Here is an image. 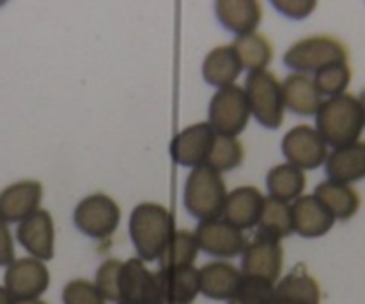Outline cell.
Masks as SVG:
<instances>
[{
	"label": "cell",
	"mask_w": 365,
	"mask_h": 304,
	"mask_svg": "<svg viewBox=\"0 0 365 304\" xmlns=\"http://www.w3.org/2000/svg\"><path fill=\"white\" fill-rule=\"evenodd\" d=\"M364 127V110L358 97L351 93L322 100L315 115V129L333 149L356 143Z\"/></svg>",
	"instance_id": "obj_1"
},
{
	"label": "cell",
	"mask_w": 365,
	"mask_h": 304,
	"mask_svg": "<svg viewBox=\"0 0 365 304\" xmlns=\"http://www.w3.org/2000/svg\"><path fill=\"white\" fill-rule=\"evenodd\" d=\"M174 233V216L156 202H142L129 216V235L142 261L160 260Z\"/></svg>",
	"instance_id": "obj_2"
},
{
	"label": "cell",
	"mask_w": 365,
	"mask_h": 304,
	"mask_svg": "<svg viewBox=\"0 0 365 304\" xmlns=\"http://www.w3.org/2000/svg\"><path fill=\"white\" fill-rule=\"evenodd\" d=\"M226 197V184L219 172L206 165L192 169L182 192V202L192 216L201 222L220 219Z\"/></svg>",
	"instance_id": "obj_3"
},
{
	"label": "cell",
	"mask_w": 365,
	"mask_h": 304,
	"mask_svg": "<svg viewBox=\"0 0 365 304\" xmlns=\"http://www.w3.org/2000/svg\"><path fill=\"white\" fill-rule=\"evenodd\" d=\"M249 111L258 124L267 129H278L285 118L282 83L269 70L249 72L244 85Z\"/></svg>",
	"instance_id": "obj_4"
},
{
	"label": "cell",
	"mask_w": 365,
	"mask_h": 304,
	"mask_svg": "<svg viewBox=\"0 0 365 304\" xmlns=\"http://www.w3.org/2000/svg\"><path fill=\"white\" fill-rule=\"evenodd\" d=\"M283 63L294 73H317L336 63H347V48L331 36H310L296 41L283 54Z\"/></svg>",
	"instance_id": "obj_5"
},
{
	"label": "cell",
	"mask_w": 365,
	"mask_h": 304,
	"mask_svg": "<svg viewBox=\"0 0 365 304\" xmlns=\"http://www.w3.org/2000/svg\"><path fill=\"white\" fill-rule=\"evenodd\" d=\"M249 104L244 88L237 85L217 90L210 100L208 124L220 136L237 138L249 122Z\"/></svg>",
	"instance_id": "obj_6"
},
{
	"label": "cell",
	"mask_w": 365,
	"mask_h": 304,
	"mask_svg": "<svg viewBox=\"0 0 365 304\" xmlns=\"http://www.w3.org/2000/svg\"><path fill=\"white\" fill-rule=\"evenodd\" d=\"M120 222V208L111 197L93 194L84 197L73 209V224L90 239H108Z\"/></svg>",
	"instance_id": "obj_7"
},
{
	"label": "cell",
	"mask_w": 365,
	"mask_h": 304,
	"mask_svg": "<svg viewBox=\"0 0 365 304\" xmlns=\"http://www.w3.org/2000/svg\"><path fill=\"white\" fill-rule=\"evenodd\" d=\"M282 150L289 165L297 167L299 170H314L322 167L329 154L328 145L317 129L307 124L296 125L283 136Z\"/></svg>",
	"instance_id": "obj_8"
},
{
	"label": "cell",
	"mask_w": 365,
	"mask_h": 304,
	"mask_svg": "<svg viewBox=\"0 0 365 304\" xmlns=\"http://www.w3.org/2000/svg\"><path fill=\"white\" fill-rule=\"evenodd\" d=\"M217 136L219 135L213 131L208 122L188 125L172 138V159H174L175 165L190 167V169L206 165L210 154H212L213 145H215Z\"/></svg>",
	"instance_id": "obj_9"
},
{
	"label": "cell",
	"mask_w": 365,
	"mask_h": 304,
	"mask_svg": "<svg viewBox=\"0 0 365 304\" xmlns=\"http://www.w3.org/2000/svg\"><path fill=\"white\" fill-rule=\"evenodd\" d=\"M283 247L278 240L255 235L242 251V276L267 279L274 283L282 276Z\"/></svg>",
	"instance_id": "obj_10"
},
{
	"label": "cell",
	"mask_w": 365,
	"mask_h": 304,
	"mask_svg": "<svg viewBox=\"0 0 365 304\" xmlns=\"http://www.w3.org/2000/svg\"><path fill=\"white\" fill-rule=\"evenodd\" d=\"M51 274L43 261L36 258H20L15 260L4 274V288L15 300L40 299L48 288Z\"/></svg>",
	"instance_id": "obj_11"
},
{
	"label": "cell",
	"mask_w": 365,
	"mask_h": 304,
	"mask_svg": "<svg viewBox=\"0 0 365 304\" xmlns=\"http://www.w3.org/2000/svg\"><path fill=\"white\" fill-rule=\"evenodd\" d=\"M194 235L199 249L215 258H235L245 247L244 233L224 219L201 222Z\"/></svg>",
	"instance_id": "obj_12"
},
{
	"label": "cell",
	"mask_w": 365,
	"mask_h": 304,
	"mask_svg": "<svg viewBox=\"0 0 365 304\" xmlns=\"http://www.w3.org/2000/svg\"><path fill=\"white\" fill-rule=\"evenodd\" d=\"M16 239L24 249L40 261L54 258V222L47 209H38L19 224Z\"/></svg>",
	"instance_id": "obj_13"
},
{
	"label": "cell",
	"mask_w": 365,
	"mask_h": 304,
	"mask_svg": "<svg viewBox=\"0 0 365 304\" xmlns=\"http://www.w3.org/2000/svg\"><path fill=\"white\" fill-rule=\"evenodd\" d=\"M43 188L38 181H19L0 192V220L22 222L40 209Z\"/></svg>",
	"instance_id": "obj_14"
},
{
	"label": "cell",
	"mask_w": 365,
	"mask_h": 304,
	"mask_svg": "<svg viewBox=\"0 0 365 304\" xmlns=\"http://www.w3.org/2000/svg\"><path fill=\"white\" fill-rule=\"evenodd\" d=\"M158 304H192L197 297L199 271L187 268H160L156 272Z\"/></svg>",
	"instance_id": "obj_15"
},
{
	"label": "cell",
	"mask_w": 365,
	"mask_h": 304,
	"mask_svg": "<svg viewBox=\"0 0 365 304\" xmlns=\"http://www.w3.org/2000/svg\"><path fill=\"white\" fill-rule=\"evenodd\" d=\"M120 295L122 303L158 304L156 274H153L140 258H131L122 265Z\"/></svg>",
	"instance_id": "obj_16"
},
{
	"label": "cell",
	"mask_w": 365,
	"mask_h": 304,
	"mask_svg": "<svg viewBox=\"0 0 365 304\" xmlns=\"http://www.w3.org/2000/svg\"><path fill=\"white\" fill-rule=\"evenodd\" d=\"M290 208H292L294 231L304 239L324 236L335 222V216L315 195H301Z\"/></svg>",
	"instance_id": "obj_17"
},
{
	"label": "cell",
	"mask_w": 365,
	"mask_h": 304,
	"mask_svg": "<svg viewBox=\"0 0 365 304\" xmlns=\"http://www.w3.org/2000/svg\"><path fill=\"white\" fill-rule=\"evenodd\" d=\"M272 304H321V288L299 263L274 285Z\"/></svg>",
	"instance_id": "obj_18"
},
{
	"label": "cell",
	"mask_w": 365,
	"mask_h": 304,
	"mask_svg": "<svg viewBox=\"0 0 365 304\" xmlns=\"http://www.w3.org/2000/svg\"><path fill=\"white\" fill-rule=\"evenodd\" d=\"M263 197L258 188L240 187L230 192L222 208V219L240 231L258 226L263 209Z\"/></svg>",
	"instance_id": "obj_19"
},
{
	"label": "cell",
	"mask_w": 365,
	"mask_h": 304,
	"mask_svg": "<svg viewBox=\"0 0 365 304\" xmlns=\"http://www.w3.org/2000/svg\"><path fill=\"white\" fill-rule=\"evenodd\" d=\"M328 181L351 184L365 179V142L358 140L351 145L333 149L324 163Z\"/></svg>",
	"instance_id": "obj_20"
},
{
	"label": "cell",
	"mask_w": 365,
	"mask_h": 304,
	"mask_svg": "<svg viewBox=\"0 0 365 304\" xmlns=\"http://www.w3.org/2000/svg\"><path fill=\"white\" fill-rule=\"evenodd\" d=\"M242 272L226 261H212L199 268V290L215 300H230L237 293Z\"/></svg>",
	"instance_id": "obj_21"
},
{
	"label": "cell",
	"mask_w": 365,
	"mask_h": 304,
	"mask_svg": "<svg viewBox=\"0 0 365 304\" xmlns=\"http://www.w3.org/2000/svg\"><path fill=\"white\" fill-rule=\"evenodd\" d=\"M282 93L285 110H290L301 117L317 115L322 104V97L315 88L314 78L304 75V73L287 75L285 81L282 83Z\"/></svg>",
	"instance_id": "obj_22"
},
{
	"label": "cell",
	"mask_w": 365,
	"mask_h": 304,
	"mask_svg": "<svg viewBox=\"0 0 365 304\" xmlns=\"http://www.w3.org/2000/svg\"><path fill=\"white\" fill-rule=\"evenodd\" d=\"M215 15L224 29L237 36L255 33L262 20V8L255 0H219L215 2Z\"/></svg>",
	"instance_id": "obj_23"
},
{
	"label": "cell",
	"mask_w": 365,
	"mask_h": 304,
	"mask_svg": "<svg viewBox=\"0 0 365 304\" xmlns=\"http://www.w3.org/2000/svg\"><path fill=\"white\" fill-rule=\"evenodd\" d=\"M240 58L233 45H222L208 52L202 63V78L208 85L217 86V88H226V86L235 85L238 75L242 73Z\"/></svg>",
	"instance_id": "obj_24"
},
{
	"label": "cell",
	"mask_w": 365,
	"mask_h": 304,
	"mask_svg": "<svg viewBox=\"0 0 365 304\" xmlns=\"http://www.w3.org/2000/svg\"><path fill=\"white\" fill-rule=\"evenodd\" d=\"M314 195L339 220H349L360 208V197L349 184L322 181L315 187Z\"/></svg>",
	"instance_id": "obj_25"
},
{
	"label": "cell",
	"mask_w": 365,
	"mask_h": 304,
	"mask_svg": "<svg viewBox=\"0 0 365 304\" xmlns=\"http://www.w3.org/2000/svg\"><path fill=\"white\" fill-rule=\"evenodd\" d=\"M292 231V208H290L289 202H283L279 199L270 197V195L265 197L255 235L267 236V239L279 242L283 236H289Z\"/></svg>",
	"instance_id": "obj_26"
},
{
	"label": "cell",
	"mask_w": 365,
	"mask_h": 304,
	"mask_svg": "<svg viewBox=\"0 0 365 304\" xmlns=\"http://www.w3.org/2000/svg\"><path fill=\"white\" fill-rule=\"evenodd\" d=\"M265 183L270 197L290 202L301 197L304 184H307V177H304L303 170H299L297 167L283 163V165H276L269 170Z\"/></svg>",
	"instance_id": "obj_27"
},
{
	"label": "cell",
	"mask_w": 365,
	"mask_h": 304,
	"mask_svg": "<svg viewBox=\"0 0 365 304\" xmlns=\"http://www.w3.org/2000/svg\"><path fill=\"white\" fill-rule=\"evenodd\" d=\"M199 246L195 235L190 231H175L170 242L160 256V268H187L194 267Z\"/></svg>",
	"instance_id": "obj_28"
},
{
	"label": "cell",
	"mask_w": 365,
	"mask_h": 304,
	"mask_svg": "<svg viewBox=\"0 0 365 304\" xmlns=\"http://www.w3.org/2000/svg\"><path fill=\"white\" fill-rule=\"evenodd\" d=\"M231 45L237 51L242 66L247 68L249 72L265 70V66L272 59V45L262 34L251 33L245 36H237Z\"/></svg>",
	"instance_id": "obj_29"
},
{
	"label": "cell",
	"mask_w": 365,
	"mask_h": 304,
	"mask_svg": "<svg viewBox=\"0 0 365 304\" xmlns=\"http://www.w3.org/2000/svg\"><path fill=\"white\" fill-rule=\"evenodd\" d=\"M244 159V147L237 138H230V136H217L215 145L212 149L206 167L213 169L215 172L222 174L227 170L237 169Z\"/></svg>",
	"instance_id": "obj_30"
},
{
	"label": "cell",
	"mask_w": 365,
	"mask_h": 304,
	"mask_svg": "<svg viewBox=\"0 0 365 304\" xmlns=\"http://www.w3.org/2000/svg\"><path fill=\"white\" fill-rule=\"evenodd\" d=\"M351 83V68L347 63H336V65H329L326 68L319 70L314 73V85L317 92L322 95L331 97L344 95Z\"/></svg>",
	"instance_id": "obj_31"
},
{
	"label": "cell",
	"mask_w": 365,
	"mask_h": 304,
	"mask_svg": "<svg viewBox=\"0 0 365 304\" xmlns=\"http://www.w3.org/2000/svg\"><path fill=\"white\" fill-rule=\"evenodd\" d=\"M274 283L267 279L242 276L237 293L227 300V304H272Z\"/></svg>",
	"instance_id": "obj_32"
},
{
	"label": "cell",
	"mask_w": 365,
	"mask_h": 304,
	"mask_svg": "<svg viewBox=\"0 0 365 304\" xmlns=\"http://www.w3.org/2000/svg\"><path fill=\"white\" fill-rule=\"evenodd\" d=\"M122 261L120 260H106L101 263V267L96 272V283L97 290L101 295L106 300H113V303H122L120 295V272H122Z\"/></svg>",
	"instance_id": "obj_33"
},
{
	"label": "cell",
	"mask_w": 365,
	"mask_h": 304,
	"mask_svg": "<svg viewBox=\"0 0 365 304\" xmlns=\"http://www.w3.org/2000/svg\"><path fill=\"white\" fill-rule=\"evenodd\" d=\"M63 304H106L97 286L86 279H72L63 288Z\"/></svg>",
	"instance_id": "obj_34"
},
{
	"label": "cell",
	"mask_w": 365,
	"mask_h": 304,
	"mask_svg": "<svg viewBox=\"0 0 365 304\" xmlns=\"http://www.w3.org/2000/svg\"><path fill=\"white\" fill-rule=\"evenodd\" d=\"M272 6L278 9L282 15L289 16L292 20H301L304 16L310 15L315 8V2L314 0H283V2H272Z\"/></svg>",
	"instance_id": "obj_35"
},
{
	"label": "cell",
	"mask_w": 365,
	"mask_h": 304,
	"mask_svg": "<svg viewBox=\"0 0 365 304\" xmlns=\"http://www.w3.org/2000/svg\"><path fill=\"white\" fill-rule=\"evenodd\" d=\"M15 261V246L8 224L0 220V267H9Z\"/></svg>",
	"instance_id": "obj_36"
},
{
	"label": "cell",
	"mask_w": 365,
	"mask_h": 304,
	"mask_svg": "<svg viewBox=\"0 0 365 304\" xmlns=\"http://www.w3.org/2000/svg\"><path fill=\"white\" fill-rule=\"evenodd\" d=\"M0 304H15V299L9 295V292L4 286H0Z\"/></svg>",
	"instance_id": "obj_37"
},
{
	"label": "cell",
	"mask_w": 365,
	"mask_h": 304,
	"mask_svg": "<svg viewBox=\"0 0 365 304\" xmlns=\"http://www.w3.org/2000/svg\"><path fill=\"white\" fill-rule=\"evenodd\" d=\"M15 304H47L41 299H27V300H15Z\"/></svg>",
	"instance_id": "obj_38"
},
{
	"label": "cell",
	"mask_w": 365,
	"mask_h": 304,
	"mask_svg": "<svg viewBox=\"0 0 365 304\" xmlns=\"http://www.w3.org/2000/svg\"><path fill=\"white\" fill-rule=\"evenodd\" d=\"M358 100H360L361 110H364V118H365V90H364V92L360 93V97H358Z\"/></svg>",
	"instance_id": "obj_39"
},
{
	"label": "cell",
	"mask_w": 365,
	"mask_h": 304,
	"mask_svg": "<svg viewBox=\"0 0 365 304\" xmlns=\"http://www.w3.org/2000/svg\"><path fill=\"white\" fill-rule=\"evenodd\" d=\"M118 304H131V303H118Z\"/></svg>",
	"instance_id": "obj_40"
}]
</instances>
